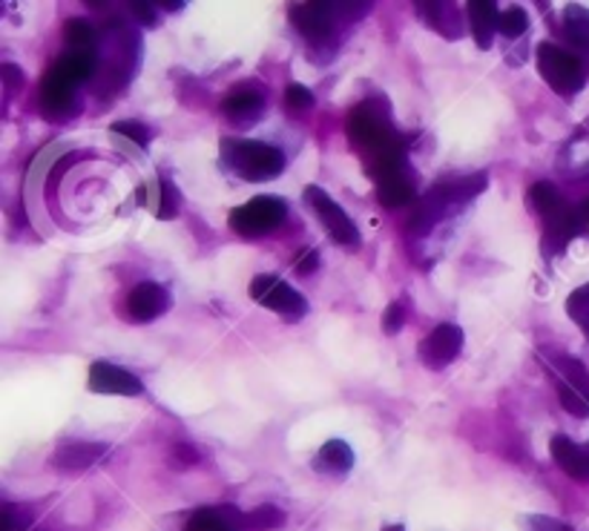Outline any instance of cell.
<instances>
[{"label": "cell", "instance_id": "cell-1", "mask_svg": "<svg viewBox=\"0 0 589 531\" xmlns=\"http://www.w3.org/2000/svg\"><path fill=\"white\" fill-rule=\"evenodd\" d=\"M222 161L245 182H270L285 173V153L265 141L222 139Z\"/></svg>", "mask_w": 589, "mask_h": 531}, {"label": "cell", "instance_id": "cell-2", "mask_svg": "<svg viewBox=\"0 0 589 531\" xmlns=\"http://www.w3.org/2000/svg\"><path fill=\"white\" fill-rule=\"evenodd\" d=\"M529 202L532 207L540 213V219H544L546 239L553 241V253L564 250V245H567V241L583 227L581 210H575L572 204L560 196V189L555 187V184L549 182L532 184Z\"/></svg>", "mask_w": 589, "mask_h": 531}, {"label": "cell", "instance_id": "cell-3", "mask_svg": "<svg viewBox=\"0 0 589 531\" xmlns=\"http://www.w3.org/2000/svg\"><path fill=\"white\" fill-rule=\"evenodd\" d=\"M546 371L558 388V400L564 411L572 416H589V371L581 359L567 357V354H540Z\"/></svg>", "mask_w": 589, "mask_h": 531}, {"label": "cell", "instance_id": "cell-4", "mask_svg": "<svg viewBox=\"0 0 589 531\" xmlns=\"http://www.w3.org/2000/svg\"><path fill=\"white\" fill-rule=\"evenodd\" d=\"M349 136L351 141L365 150V153H383L392 144H397V132L392 127V116H388V107L377 98H368L360 107H354V112L349 116Z\"/></svg>", "mask_w": 589, "mask_h": 531}, {"label": "cell", "instance_id": "cell-5", "mask_svg": "<svg viewBox=\"0 0 589 531\" xmlns=\"http://www.w3.org/2000/svg\"><path fill=\"white\" fill-rule=\"evenodd\" d=\"M535 58H538V73L544 75V80L555 89V93L558 95L581 93L587 75H583L581 61L575 58L572 52L560 50V46L544 41V44H538V55H535Z\"/></svg>", "mask_w": 589, "mask_h": 531}, {"label": "cell", "instance_id": "cell-6", "mask_svg": "<svg viewBox=\"0 0 589 531\" xmlns=\"http://www.w3.org/2000/svg\"><path fill=\"white\" fill-rule=\"evenodd\" d=\"M285 216H288V204H285L282 198L256 196L231 213V227L239 236L256 239V236L277 230L285 221Z\"/></svg>", "mask_w": 589, "mask_h": 531}, {"label": "cell", "instance_id": "cell-7", "mask_svg": "<svg viewBox=\"0 0 589 531\" xmlns=\"http://www.w3.org/2000/svg\"><path fill=\"white\" fill-rule=\"evenodd\" d=\"M306 202H308V207L313 210V216L322 221V227L328 230V236H331V239H334L340 248H357L360 245L357 225L351 221L349 213L342 210L334 198L328 196L325 189L317 187V184L306 187Z\"/></svg>", "mask_w": 589, "mask_h": 531}, {"label": "cell", "instance_id": "cell-8", "mask_svg": "<svg viewBox=\"0 0 589 531\" xmlns=\"http://www.w3.org/2000/svg\"><path fill=\"white\" fill-rule=\"evenodd\" d=\"M250 299L274 313H282L285 319H299L308 313V302L302 293H297L288 282L277 277H256L248 288Z\"/></svg>", "mask_w": 589, "mask_h": 531}, {"label": "cell", "instance_id": "cell-9", "mask_svg": "<svg viewBox=\"0 0 589 531\" xmlns=\"http://www.w3.org/2000/svg\"><path fill=\"white\" fill-rule=\"evenodd\" d=\"M460 350H463V330L454 322H443L420 343V359L426 368L440 371L460 357Z\"/></svg>", "mask_w": 589, "mask_h": 531}, {"label": "cell", "instance_id": "cell-10", "mask_svg": "<svg viewBox=\"0 0 589 531\" xmlns=\"http://www.w3.org/2000/svg\"><path fill=\"white\" fill-rule=\"evenodd\" d=\"M334 3H297L291 7L288 18H291L293 30L302 37H308L311 44H322L334 32Z\"/></svg>", "mask_w": 589, "mask_h": 531}, {"label": "cell", "instance_id": "cell-11", "mask_svg": "<svg viewBox=\"0 0 589 531\" xmlns=\"http://www.w3.org/2000/svg\"><path fill=\"white\" fill-rule=\"evenodd\" d=\"M89 391L116 393V397H139L144 391L141 379L132 371L113 362H95L89 368Z\"/></svg>", "mask_w": 589, "mask_h": 531}, {"label": "cell", "instance_id": "cell-12", "mask_svg": "<svg viewBox=\"0 0 589 531\" xmlns=\"http://www.w3.org/2000/svg\"><path fill=\"white\" fill-rule=\"evenodd\" d=\"M170 293L156 282L136 284L127 296V316L132 322H153L161 313H168Z\"/></svg>", "mask_w": 589, "mask_h": 531}, {"label": "cell", "instance_id": "cell-13", "mask_svg": "<svg viewBox=\"0 0 589 531\" xmlns=\"http://www.w3.org/2000/svg\"><path fill=\"white\" fill-rule=\"evenodd\" d=\"M265 110V95L250 84L231 89L222 101V112L231 118L233 124H256V118Z\"/></svg>", "mask_w": 589, "mask_h": 531}, {"label": "cell", "instance_id": "cell-14", "mask_svg": "<svg viewBox=\"0 0 589 531\" xmlns=\"http://www.w3.org/2000/svg\"><path fill=\"white\" fill-rule=\"evenodd\" d=\"M549 452H553V459L567 477L578 483H589V443L578 445L569 437H564V434H558L549 443Z\"/></svg>", "mask_w": 589, "mask_h": 531}, {"label": "cell", "instance_id": "cell-15", "mask_svg": "<svg viewBox=\"0 0 589 531\" xmlns=\"http://www.w3.org/2000/svg\"><path fill=\"white\" fill-rule=\"evenodd\" d=\"M104 457H107V445L101 443H64L55 452V466H58V472L78 474L98 466Z\"/></svg>", "mask_w": 589, "mask_h": 531}, {"label": "cell", "instance_id": "cell-16", "mask_svg": "<svg viewBox=\"0 0 589 531\" xmlns=\"http://www.w3.org/2000/svg\"><path fill=\"white\" fill-rule=\"evenodd\" d=\"M184 531H245V514L236 506H213L199 509L190 517Z\"/></svg>", "mask_w": 589, "mask_h": 531}, {"label": "cell", "instance_id": "cell-17", "mask_svg": "<svg viewBox=\"0 0 589 531\" xmlns=\"http://www.w3.org/2000/svg\"><path fill=\"white\" fill-rule=\"evenodd\" d=\"M41 107L52 118L69 116V112H75V87L46 73L44 84H41Z\"/></svg>", "mask_w": 589, "mask_h": 531}, {"label": "cell", "instance_id": "cell-18", "mask_svg": "<svg viewBox=\"0 0 589 531\" xmlns=\"http://www.w3.org/2000/svg\"><path fill=\"white\" fill-rule=\"evenodd\" d=\"M497 26H501L497 3H469V30H472L474 44L481 46V50L492 46Z\"/></svg>", "mask_w": 589, "mask_h": 531}, {"label": "cell", "instance_id": "cell-19", "mask_svg": "<svg viewBox=\"0 0 589 531\" xmlns=\"http://www.w3.org/2000/svg\"><path fill=\"white\" fill-rule=\"evenodd\" d=\"M417 12H420L422 21L429 23L435 32H440V35H463V18H460L454 3H417Z\"/></svg>", "mask_w": 589, "mask_h": 531}, {"label": "cell", "instance_id": "cell-20", "mask_svg": "<svg viewBox=\"0 0 589 531\" xmlns=\"http://www.w3.org/2000/svg\"><path fill=\"white\" fill-rule=\"evenodd\" d=\"M377 198L383 207H388V210H394V207H406V204L415 198V178L408 175V170L379 178Z\"/></svg>", "mask_w": 589, "mask_h": 531}, {"label": "cell", "instance_id": "cell-21", "mask_svg": "<svg viewBox=\"0 0 589 531\" xmlns=\"http://www.w3.org/2000/svg\"><path fill=\"white\" fill-rule=\"evenodd\" d=\"M317 468L325 474H334V477L349 474L354 468V448L345 440H328L320 448V454H317Z\"/></svg>", "mask_w": 589, "mask_h": 531}, {"label": "cell", "instance_id": "cell-22", "mask_svg": "<svg viewBox=\"0 0 589 531\" xmlns=\"http://www.w3.org/2000/svg\"><path fill=\"white\" fill-rule=\"evenodd\" d=\"M93 69H95L93 55H84V52H66L64 58L55 61V66H52L50 73L55 75V78L64 80V84H69V87H78V84H84V80L93 75Z\"/></svg>", "mask_w": 589, "mask_h": 531}, {"label": "cell", "instance_id": "cell-23", "mask_svg": "<svg viewBox=\"0 0 589 531\" xmlns=\"http://www.w3.org/2000/svg\"><path fill=\"white\" fill-rule=\"evenodd\" d=\"M486 184H489L486 173H472L465 175V178H458V182L440 184V189H443V198L449 202V207H454V204H465L472 202L474 196H481L483 189H486Z\"/></svg>", "mask_w": 589, "mask_h": 531}, {"label": "cell", "instance_id": "cell-24", "mask_svg": "<svg viewBox=\"0 0 589 531\" xmlns=\"http://www.w3.org/2000/svg\"><path fill=\"white\" fill-rule=\"evenodd\" d=\"M182 210V193L175 189V184L164 175H159V182H156V216L164 221L175 219Z\"/></svg>", "mask_w": 589, "mask_h": 531}, {"label": "cell", "instance_id": "cell-25", "mask_svg": "<svg viewBox=\"0 0 589 531\" xmlns=\"http://www.w3.org/2000/svg\"><path fill=\"white\" fill-rule=\"evenodd\" d=\"M564 26L567 35L578 50L589 52V9L587 7H567L564 12Z\"/></svg>", "mask_w": 589, "mask_h": 531}, {"label": "cell", "instance_id": "cell-26", "mask_svg": "<svg viewBox=\"0 0 589 531\" xmlns=\"http://www.w3.org/2000/svg\"><path fill=\"white\" fill-rule=\"evenodd\" d=\"M285 525V511L279 506H259L245 514V531H274Z\"/></svg>", "mask_w": 589, "mask_h": 531}, {"label": "cell", "instance_id": "cell-27", "mask_svg": "<svg viewBox=\"0 0 589 531\" xmlns=\"http://www.w3.org/2000/svg\"><path fill=\"white\" fill-rule=\"evenodd\" d=\"M567 316L581 328V334L589 339V282L581 284L578 291L569 293L567 299Z\"/></svg>", "mask_w": 589, "mask_h": 531}, {"label": "cell", "instance_id": "cell-28", "mask_svg": "<svg viewBox=\"0 0 589 531\" xmlns=\"http://www.w3.org/2000/svg\"><path fill=\"white\" fill-rule=\"evenodd\" d=\"M64 37L66 44L73 46V52H84V55H93V44H95V32L93 26H89L87 21H81V18H75V21H69L64 26Z\"/></svg>", "mask_w": 589, "mask_h": 531}, {"label": "cell", "instance_id": "cell-29", "mask_svg": "<svg viewBox=\"0 0 589 531\" xmlns=\"http://www.w3.org/2000/svg\"><path fill=\"white\" fill-rule=\"evenodd\" d=\"M526 30H529V15H526L524 9L512 7L506 9V12H501V26H497V32H501L503 37L515 41V37L524 35Z\"/></svg>", "mask_w": 589, "mask_h": 531}, {"label": "cell", "instance_id": "cell-30", "mask_svg": "<svg viewBox=\"0 0 589 531\" xmlns=\"http://www.w3.org/2000/svg\"><path fill=\"white\" fill-rule=\"evenodd\" d=\"M313 107V93L302 84H291V87L285 89V110L291 112V116H302Z\"/></svg>", "mask_w": 589, "mask_h": 531}, {"label": "cell", "instance_id": "cell-31", "mask_svg": "<svg viewBox=\"0 0 589 531\" xmlns=\"http://www.w3.org/2000/svg\"><path fill=\"white\" fill-rule=\"evenodd\" d=\"M113 132L125 136V139H130L132 144H139V147H147L150 144V139H153V132L147 130L144 124H139V121H121V124L113 127Z\"/></svg>", "mask_w": 589, "mask_h": 531}, {"label": "cell", "instance_id": "cell-32", "mask_svg": "<svg viewBox=\"0 0 589 531\" xmlns=\"http://www.w3.org/2000/svg\"><path fill=\"white\" fill-rule=\"evenodd\" d=\"M403 325H406V305H403V302H394V305H388L386 313H383V330H386V334H400Z\"/></svg>", "mask_w": 589, "mask_h": 531}, {"label": "cell", "instance_id": "cell-33", "mask_svg": "<svg viewBox=\"0 0 589 531\" xmlns=\"http://www.w3.org/2000/svg\"><path fill=\"white\" fill-rule=\"evenodd\" d=\"M526 531H575L572 525L560 523V520H555V517H546V514H529L524 520Z\"/></svg>", "mask_w": 589, "mask_h": 531}, {"label": "cell", "instance_id": "cell-34", "mask_svg": "<svg viewBox=\"0 0 589 531\" xmlns=\"http://www.w3.org/2000/svg\"><path fill=\"white\" fill-rule=\"evenodd\" d=\"M317 268H320V253H317V250H306L302 256H297V273H299V277H311V273Z\"/></svg>", "mask_w": 589, "mask_h": 531}, {"label": "cell", "instance_id": "cell-35", "mask_svg": "<svg viewBox=\"0 0 589 531\" xmlns=\"http://www.w3.org/2000/svg\"><path fill=\"white\" fill-rule=\"evenodd\" d=\"M173 457L179 459V463H184V466H196L199 463V452L190 443H175Z\"/></svg>", "mask_w": 589, "mask_h": 531}, {"label": "cell", "instance_id": "cell-36", "mask_svg": "<svg viewBox=\"0 0 589 531\" xmlns=\"http://www.w3.org/2000/svg\"><path fill=\"white\" fill-rule=\"evenodd\" d=\"M0 75H3V80H7L9 89H15L23 84V69L15 64H3L0 66Z\"/></svg>", "mask_w": 589, "mask_h": 531}, {"label": "cell", "instance_id": "cell-37", "mask_svg": "<svg viewBox=\"0 0 589 531\" xmlns=\"http://www.w3.org/2000/svg\"><path fill=\"white\" fill-rule=\"evenodd\" d=\"M132 15L139 18V23H144V26H153L156 23L153 3H132Z\"/></svg>", "mask_w": 589, "mask_h": 531}, {"label": "cell", "instance_id": "cell-38", "mask_svg": "<svg viewBox=\"0 0 589 531\" xmlns=\"http://www.w3.org/2000/svg\"><path fill=\"white\" fill-rule=\"evenodd\" d=\"M383 531H406V529H403V525H388V529H383Z\"/></svg>", "mask_w": 589, "mask_h": 531}]
</instances>
